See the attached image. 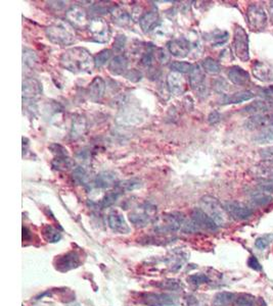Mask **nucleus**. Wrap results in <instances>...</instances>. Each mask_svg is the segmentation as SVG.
<instances>
[{
    "label": "nucleus",
    "mask_w": 273,
    "mask_h": 306,
    "mask_svg": "<svg viewBox=\"0 0 273 306\" xmlns=\"http://www.w3.org/2000/svg\"><path fill=\"white\" fill-rule=\"evenodd\" d=\"M60 65L74 74H91L95 68L94 57L83 47H72L64 51L60 57Z\"/></svg>",
    "instance_id": "nucleus-1"
},
{
    "label": "nucleus",
    "mask_w": 273,
    "mask_h": 306,
    "mask_svg": "<svg viewBox=\"0 0 273 306\" xmlns=\"http://www.w3.org/2000/svg\"><path fill=\"white\" fill-rule=\"evenodd\" d=\"M45 34L53 44L68 46L74 44L76 41V30L67 21L56 20L51 23L46 29Z\"/></svg>",
    "instance_id": "nucleus-2"
},
{
    "label": "nucleus",
    "mask_w": 273,
    "mask_h": 306,
    "mask_svg": "<svg viewBox=\"0 0 273 306\" xmlns=\"http://www.w3.org/2000/svg\"><path fill=\"white\" fill-rule=\"evenodd\" d=\"M202 209L216 223L218 226H225L231 222V216L227 213L222 204L212 196H204L200 199Z\"/></svg>",
    "instance_id": "nucleus-3"
},
{
    "label": "nucleus",
    "mask_w": 273,
    "mask_h": 306,
    "mask_svg": "<svg viewBox=\"0 0 273 306\" xmlns=\"http://www.w3.org/2000/svg\"><path fill=\"white\" fill-rule=\"evenodd\" d=\"M156 208L150 203H145L129 213V221L137 228H145L156 222Z\"/></svg>",
    "instance_id": "nucleus-4"
},
{
    "label": "nucleus",
    "mask_w": 273,
    "mask_h": 306,
    "mask_svg": "<svg viewBox=\"0 0 273 306\" xmlns=\"http://www.w3.org/2000/svg\"><path fill=\"white\" fill-rule=\"evenodd\" d=\"M90 39L97 43H108L111 39V29L109 23L100 17L90 20L87 29Z\"/></svg>",
    "instance_id": "nucleus-5"
},
{
    "label": "nucleus",
    "mask_w": 273,
    "mask_h": 306,
    "mask_svg": "<svg viewBox=\"0 0 273 306\" xmlns=\"http://www.w3.org/2000/svg\"><path fill=\"white\" fill-rule=\"evenodd\" d=\"M233 48L235 56L241 62L246 63L250 60L249 36L245 31V29L240 26H236L234 29Z\"/></svg>",
    "instance_id": "nucleus-6"
},
{
    "label": "nucleus",
    "mask_w": 273,
    "mask_h": 306,
    "mask_svg": "<svg viewBox=\"0 0 273 306\" xmlns=\"http://www.w3.org/2000/svg\"><path fill=\"white\" fill-rule=\"evenodd\" d=\"M267 21V13L260 4L253 3L249 5L247 9V24L252 31H263L266 28Z\"/></svg>",
    "instance_id": "nucleus-7"
},
{
    "label": "nucleus",
    "mask_w": 273,
    "mask_h": 306,
    "mask_svg": "<svg viewBox=\"0 0 273 306\" xmlns=\"http://www.w3.org/2000/svg\"><path fill=\"white\" fill-rule=\"evenodd\" d=\"M185 217L180 212H170L163 214L156 224V230L160 233L176 232L183 228Z\"/></svg>",
    "instance_id": "nucleus-8"
},
{
    "label": "nucleus",
    "mask_w": 273,
    "mask_h": 306,
    "mask_svg": "<svg viewBox=\"0 0 273 306\" xmlns=\"http://www.w3.org/2000/svg\"><path fill=\"white\" fill-rule=\"evenodd\" d=\"M190 85L193 91L198 97H206L208 94V86L206 81L205 70L198 65H194L190 72Z\"/></svg>",
    "instance_id": "nucleus-9"
},
{
    "label": "nucleus",
    "mask_w": 273,
    "mask_h": 306,
    "mask_svg": "<svg viewBox=\"0 0 273 306\" xmlns=\"http://www.w3.org/2000/svg\"><path fill=\"white\" fill-rule=\"evenodd\" d=\"M66 19L70 25L73 26L75 29H79V30L87 29L90 22V20H88L87 11L79 5L71 6L66 11Z\"/></svg>",
    "instance_id": "nucleus-10"
},
{
    "label": "nucleus",
    "mask_w": 273,
    "mask_h": 306,
    "mask_svg": "<svg viewBox=\"0 0 273 306\" xmlns=\"http://www.w3.org/2000/svg\"><path fill=\"white\" fill-rule=\"evenodd\" d=\"M224 207L232 218L236 221H246L253 215L254 211L245 203L238 201H227L224 203Z\"/></svg>",
    "instance_id": "nucleus-11"
},
{
    "label": "nucleus",
    "mask_w": 273,
    "mask_h": 306,
    "mask_svg": "<svg viewBox=\"0 0 273 306\" xmlns=\"http://www.w3.org/2000/svg\"><path fill=\"white\" fill-rule=\"evenodd\" d=\"M141 303L146 306H175L177 298L166 293H146L141 296Z\"/></svg>",
    "instance_id": "nucleus-12"
},
{
    "label": "nucleus",
    "mask_w": 273,
    "mask_h": 306,
    "mask_svg": "<svg viewBox=\"0 0 273 306\" xmlns=\"http://www.w3.org/2000/svg\"><path fill=\"white\" fill-rule=\"evenodd\" d=\"M80 255L76 251H70L63 255L57 256L55 259V269L62 272L76 269L80 266Z\"/></svg>",
    "instance_id": "nucleus-13"
},
{
    "label": "nucleus",
    "mask_w": 273,
    "mask_h": 306,
    "mask_svg": "<svg viewBox=\"0 0 273 306\" xmlns=\"http://www.w3.org/2000/svg\"><path fill=\"white\" fill-rule=\"evenodd\" d=\"M245 126L250 131H255V130L262 131L266 128H269L273 126V113L268 112V113H261V114H254L246 121Z\"/></svg>",
    "instance_id": "nucleus-14"
},
{
    "label": "nucleus",
    "mask_w": 273,
    "mask_h": 306,
    "mask_svg": "<svg viewBox=\"0 0 273 306\" xmlns=\"http://www.w3.org/2000/svg\"><path fill=\"white\" fill-rule=\"evenodd\" d=\"M192 220L195 223L199 230L203 229L210 232H216L219 227L202 208H195L193 210Z\"/></svg>",
    "instance_id": "nucleus-15"
},
{
    "label": "nucleus",
    "mask_w": 273,
    "mask_h": 306,
    "mask_svg": "<svg viewBox=\"0 0 273 306\" xmlns=\"http://www.w3.org/2000/svg\"><path fill=\"white\" fill-rule=\"evenodd\" d=\"M168 50L171 55L178 58H183L188 56L191 51V43L184 37L172 39L168 42Z\"/></svg>",
    "instance_id": "nucleus-16"
},
{
    "label": "nucleus",
    "mask_w": 273,
    "mask_h": 306,
    "mask_svg": "<svg viewBox=\"0 0 273 306\" xmlns=\"http://www.w3.org/2000/svg\"><path fill=\"white\" fill-rule=\"evenodd\" d=\"M108 224L113 231L120 234H128L130 232V228L127 225L124 215L117 209H114L109 213Z\"/></svg>",
    "instance_id": "nucleus-17"
},
{
    "label": "nucleus",
    "mask_w": 273,
    "mask_h": 306,
    "mask_svg": "<svg viewBox=\"0 0 273 306\" xmlns=\"http://www.w3.org/2000/svg\"><path fill=\"white\" fill-rule=\"evenodd\" d=\"M273 110V99H260L251 102L246 107L242 108V112L250 113V114H261V113H268L269 111Z\"/></svg>",
    "instance_id": "nucleus-18"
},
{
    "label": "nucleus",
    "mask_w": 273,
    "mask_h": 306,
    "mask_svg": "<svg viewBox=\"0 0 273 306\" xmlns=\"http://www.w3.org/2000/svg\"><path fill=\"white\" fill-rule=\"evenodd\" d=\"M252 71L254 77L261 82L273 81V69L264 62L255 61L252 65Z\"/></svg>",
    "instance_id": "nucleus-19"
},
{
    "label": "nucleus",
    "mask_w": 273,
    "mask_h": 306,
    "mask_svg": "<svg viewBox=\"0 0 273 306\" xmlns=\"http://www.w3.org/2000/svg\"><path fill=\"white\" fill-rule=\"evenodd\" d=\"M167 86L170 93L173 95H181L185 90V80L182 74L171 71L167 77Z\"/></svg>",
    "instance_id": "nucleus-20"
},
{
    "label": "nucleus",
    "mask_w": 273,
    "mask_h": 306,
    "mask_svg": "<svg viewBox=\"0 0 273 306\" xmlns=\"http://www.w3.org/2000/svg\"><path fill=\"white\" fill-rule=\"evenodd\" d=\"M42 93V86L40 82L34 78H27L23 81V98L35 99Z\"/></svg>",
    "instance_id": "nucleus-21"
},
{
    "label": "nucleus",
    "mask_w": 273,
    "mask_h": 306,
    "mask_svg": "<svg viewBox=\"0 0 273 306\" xmlns=\"http://www.w3.org/2000/svg\"><path fill=\"white\" fill-rule=\"evenodd\" d=\"M227 77L233 84L236 86H246L250 83V74L242 68L234 66L227 71Z\"/></svg>",
    "instance_id": "nucleus-22"
},
{
    "label": "nucleus",
    "mask_w": 273,
    "mask_h": 306,
    "mask_svg": "<svg viewBox=\"0 0 273 306\" xmlns=\"http://www.w3.org/2000/svg\"><path fill=\"white\" fill-rule=\"evenodd\" d=\"M106 92V83L102 77H95L88 85L87 93L89 99L93 102H99Z\"/></svg>",
    "instance_id": "nucleus-23"
},
{
    "label": "nucleus",
    "mask_w": 273,
    "mask_h": 306,
    "mask_svg": "<svg viewBox=\"0 0 273 306\" xmlns=\"http://www.w3.org/2000/svg\"><path fill=\"white\" fill-rule=\"evenodd\" d=\"M128 58L123 54H117L113 57L111 62L109 63V70L114 76H121L125 75L127 72L128 68Z\"/></svg>",
    "instance_id": "nucleus-24"
},
{
    "label": "nucleus",
    "mask_w": 273,
    "mask_h": 306,
    "mask_svg": "<svg viewBox=\"0 0 273 306\" xmlns=\"http://www.w3.org/2000/svg\"><path fill=\"white\" fill-rule=\"evenodd\" d=\"M118 184V176L116 172L108 170L98 173L94 179V186L100 189H109Z\"/></svg>",
    "instance_id": "nucleus-25"
},
{
    "label": "nucleus",
    "mask_w": 273,
    "mask_h": 306,
    "mask_svg": "<svg viewBox=\"0 0 273 306\" xmlns=\"http://www.w3.org/2000/svg\"><path fill=\"white\" fill-rule=\"evenodd\" d=\"M160 23V14L159 12H156L155 10L146 12L143 16H141L139 20V26L141 28V30L145 33H149L156 27L159 25Z\"/></svg>",
    "instance_id": "nucleus-26"
},
{
    "label": "nucleus",
    "mask_w": 273,
    "mask_h": 306,
    "mask_svg": "<svg viewBox=\"0 0 273 306\" xmlns=\"http://www.w3.org/2000/svg\"><path fill=\"white\" fill-rule=\"evenodd\" d=\"M112 14V19L114 21V23L120 26V27H130L132 26V14L129 13L127 10H125L124 8L120 7V6H115L114 9L111 12Z\"/></svg>",
    "instance_id": "nucleus-27"
},
{
    "label": "nucleus",
    "mask_w": 273,
    "mask_h": 306,
    "mask_svg": "<svg viewBox=\"0 0 273 306\" xmlns=\"http://www.w3.org/2000/svg\"><path fill=\"white\" fill-rule=\"evenodd\" d=\"M252 174L256 180H264L273 177V162L263 160V162L252 168Z\"/></svg>",
    "instance_id": "nucleus-28"
},
{
    "label": "nucleus",
    "mask_w": 273,
    "mask_h": 306,
    "mask_svg": "<svg viewBox=\"0 0 273 306\" xmlns=\"http://www.w3.org/2000/svg\"><path fill=\"white\" fill-rule=\"evenodd\" d=\"M86 130H87L86 119L82 115H75V118H73V122H72L70 137L73 140L80 139L85 135Z\"/></svg>",
    "instance_id": "nucleus-29"
},
{
    "label": "nucleus",
    "mask_w": 273,
    "mask_h": 306,
    "mask_svg": "<svg viewBox=\"0 0 273 306\" xmlns=\"http://www.w3.org/2000/svg\"><path fill=\"white\" fill-rule=\"evenodd\" d=\"M255 97V94L250 90H243L239 92H235L232 95H225L222 100L221 104H238L241 102L249 101Z\"/></svg>",
    "instance_id": "nucleus-30"
},
{
    "label": "nucleus",
    "mask_w": 273,
    "mask_h": 306,
    "mask_svg": "<svg viewBox=\"0 0 273 306\" xmlns=\"http://www.w3.org/2000/svg\"><path fill=\"white\" fill-rule=\"evenodd\" d=\"M51 165H52V168L56 170L67 171L71 170L72 168H74L75 163L70 156H60V157H54Z\"/></svg>",
    "instance_id": "nucleus-31"
},
{
    "label": "nucleus",
    "mask_w": 273,
    "mask_h": 306,
    "mask_svg": "<svg viewBox=\"0 0 273 306\" xmlns=\"http://www.w3.org/2000/svg\"><path fill=\"white\" fill-rule=\"evenodd\" d=\"M42 235L49 243H56L62 239L61 232L51 225H45L42 228Z\"/></svg>",
    "instance_id": "nucleus-32"
},
{
    "label": "nucleus",
    "mask_w": 273,
    "mask_h": 306,
    "mask_svg": "<svg viewBox=\"0 0 273 306\" xmlns=\"http://www.w3.org/2000/svg\"><path fill=\"white\" fill-rule=\"evenodd\" d=\"M273 201V197L266 192L258 191L254 192L251 196V202L256 206H266Z\"/></svg>",
    "instance_id": "nucleus-33"
},
{
    "label": "nucleus",
    "mask_w": 273,
    "mask_h": 306,
    "mask_svg": "<svg viewBox=\"0 0 273 306\" xmlns=\"http://www.w3.org/2000/svg\"><path fill=\"white\" fill-rule=\"evenodd\" d=\"M141 186V182L137 179H131V180H125L122 182H118V184L115 186V189H117L121 193L133 191L135 189H138Z\"/></svg>",
    "instance_id": "nucleus-34"
},
{
    "label": "nucleus",
    "mask_w": 273,
    "mask_h": 306,
    "mask_svg": "<svg viewBox=\"0 0 273 306\" xmlns=\"http://www.w3.org/2000/svg\"><path fill=\"white\" fill-rule=\"evenodd\" d=\"M234 300H235L234 294L229 292H220L215 295L213 304L214 306H228L233 302H234Z\"/></svg>",
    "instance_id": "nucleus-35"
},
{
    "label": "nucleus",
    "mask_w": 273,
    "mask_h": 306,
    "mask_svg": "<svg viewBox=\"0 0 273 306\" xmlns=\"http://www.w3.org/2000/svg\"><path fill=\"white\" fill-rule=\"evenodd\" d=\"M202 68L206 72H208V74H212V75L219 74V72L221 71L220 64L217 61H215L212 57L205 58V60L202 62Z\"/></svg>",
    "instance_id": "nucleus-36"
},
{
    "label": "nucleus",
    "mask_w": 273,
    "mask_h": 306,
    "mask_svg": "<svg viewBox=\"0 0 273 306\" xmlns=\"http://www.w3.org/2000/svg\"><path fill=\"white\" fill-rule=\"evenodd\" d=\"M254 141L258 144H268L273 142V126L262 130L259 134L254 137Z\"/></svg>",
    "instance_id": "nucleus-37"
},
{
    "label": "nucleus",
    "mask_w": 273,
    "mask_h": 306,
    "mask_svg": "<svg viewBox=\"0 0 273 306\" xmlns=\"http://www.w3.org/2000/svg\"><path fill=\"white\" fill-rule=\"evenodd\" d=\"M193 67H194V65H192L190 63H186V62L175 61V62H172L170 64V68L172 69V71L179 72V74H188V72L190 74L193 69Z\"/></svg>",
    "instance_id": "nucleus-38"
},
{
    "label": "nucleus",
    "mask_w": 273,
    "mask_h": 306,
    "mask_svg": "<svg viewBox=\"0 0 273 306\" xmlns=\"http://www.w3.org/2000/svg\"><path fill=\"white\" fill-rule=\"evenodd\" d=\"M112 58V50L111 49H104L100 52H98L94 56V63H95V68H102L107 63L111 62Z\"/></svg>",
    "instance_id": "nucleus-39"
},
{
    "label": "nucleus",
    "mask_w": 273,
    "mask_h": 306,
    "mask_svg": "<svg viewBox=\"0 0 273 306\" xmlns=\"http://www.w3.org/2000/svg\"><path fill=\"white\" fill-rule=\"evenodd\" d=\"M121 194L122 193L120 191H118L117 189H115L114 191H111L105 195V197L102 199V201H100V205H102V207H104V208L112 206L113 204L118 200V198L121 196Z\"/></svg>",
    "instance_id": "nucleus-40"
},
{
    "label": "nucleus",
    "mask_w": 273,
    "mask_h": 306,
    "mask_svg": "<svg viewBox=\"0 0 273 306\" xmlns=\"http://www.w3.org/2000/svg\"><path fill=\"white\" fill-rule=\"evenodd\" d=\"M228 37H229V35L225 31H216V32H214L212 37H211L212 44L214 46H221V45L224 44V43L227 42Z\"/></svg>",
    "instance_id": "nucleus-41"
},
{
    "label": "nucleus",
    "mask_w": 273,
    "mask_h": 306,
    "mask_svg": "<svg viewBox=\"0 0 273 306\" xmlns=\"http://www.w3.org/2000/svg\"><path fill=\"white\" fill-rule=\"evenodd\" d=\"M255 297L250 294H240L234 300L235 306H254L255 305Z\"/></svg>",
    "instance_id": "nucleus-42"
},
{
    "label": "nucleus",
    "mask_w": 273,
    "mask_h": 306,
    "mask_svg": "<svg viewBox=\"0 0 273 306\" xmlns=\"http://www.w3.org/2000/svg\"><path fill=\"white\" fill-rule=\"evenodd\" d=\"M36 61H37L36 53L33 50H31V49L24 48V50H23V62H24V65H26L28 67H33L34 64L36 63Z\"/></svg>",
    "instance_id": "nucleus-43"
},
{
    "label": "nucleus",
    "mask_w": 273,
    "mask_h": 306,
    "mask_svg": "<svg viewBox=\"0 0 273 306\" xmlns=\"http://www.w3.org/2000/svg\"><path fill=\"white\" fill-rule=\"evenodd\" d=\"M73 179L75 180V182L85 185L86 182H87V179H88L87 171H86L85 169L82 167L76 168L73 171Z\"/></svg>",
    "instance_id": "nucleus-44"
},
{
    "label": "nucleus",
    "mask_w": 273,
    "mask_h": 306,
    "mask_svg": "<svg viewBox=\"0 0 273 306\" xmlns=\"http://www.w3.org/2000/svg\"><path fill=\"white\" fill-rule=\"evenodd\" d=\"M258 188L260 189V191L271 193L273 192V177L264 179V180H257Z\"/></svg>",
    "instance_id": "nucleus-45"
},
{
    "label": "nucleus",
    "mask_w": 273,
    "mask_h": 306,
    "mask_svg": "<svg viewBox=\"0 0 273 306\" xmlns=\"http://www.w3.org/2000/svg\"><path fill=\"white\" fill-rule=\"evenodd\" d=\"M126 37L122 34H119L115 38L114 45H113V50L116 53H122V51L125 48L126 45Z\"/></svg>",
    "instance_id": "nucleus-46"
},
{
    "label": "nucleus",
    "mask_w": 273,
    "mask_h": 306,
    "mask_svg": "<svg viewBox=\"0 0 273 306\" xmlns=\"http://www.w3.org/2000/svg\"><path fill=\"white\" fill-rule=\"evenodd\" d=\"M49 150L51 151L52 154H54L55 157H60V156H69V152L68 150L62 146V145L60 144H56V143H52L49 145Z\"/></svg>",
    "instance_id": "nucleus-47"
},
{
    "label": "nucleus",
    "mask_w": 273,
    "mask_h": 306,
    "mask_svg": "<svg viewBox=\"0 0 273 306\" xmlns=\"http://www.w3.org/2000/svg\"><path fill=\"white\" fill-rule=\"evenodd\" d=\"M273 240V235H265L262 237H259L255 241V245L258 249L264 250L265 248L269 246L271 241Z\"/></svg>",
    "instance_id": "nucleus-48"
},
{
    "label": "nucleus",
    "mask_w": 273,
    "mask_h": 306,
    "mask_svg": "<svg viewBox=\"0 0 273 306\" xmlns=\"http://www.w3.org/2000/svg\"><path fill=\"white\" fill-rule=\"evenodd\" d=\"M114 7L115 6L112 5L110 2H97L96 4L93 5V10L95 12L108 13V12H112Z\"/></svg>",
    "instance_id": "nucleus-49"
},
{
    "label": "nucleus",
    "mask_w": 273,
    "mask_h": 306,
    "mask_svg": "<svg viewBox=\"0 0 273 306\" xmlns=\"http://www.w3.org/2000/svg\"><path fill=\"white\" fill-rule=\"evenodd\" d=\"M125 77L129 81L136 83L142 79V74H141V71H139L138 69H130V70H127Z\"/></svg>",
    "instance_id": "nucleus-50"
},
{
    "label": "nucleus",
    "mask_w": 273,
    "mask_h": 306,
    "mask_svg": "<svg viewBox=\"0 0 273 306\" xmlns=\"http://www.w3.org/2000/svg\"><path fill=\"white\" fill-rule=\"evenodd\" d=\"M190 282L194 285H200L209 282L208 276L203 274V273H196V274H193L190 276Z\"/></svg>",
    "instance_id": "nucleus-51"
},
{
    "label": "nucleus",
    "mask_w": 273,
    "mask_h": 306,
    "mask_svg": "<svg viewBox=\"0 0 273 306\" xmlns=\"http://www.w3.org/2000/svg\"><path fill=\"white\" fill-rule=\"evenodd\" d=\"M259 153H260L261 158H263V160H269V162H273V146L263 148L260 150Z\"/></svg>",
    "instance_id": "nucleus-52"
},
{
    "label": "nucleus",
    "mask_w": 273,
    "mask_h": 306,
    "mask_svg": "<svg viewBox=\"0 0 273 306\" xmlns=\"http://www.w3.org/2000/svg\"><path fill=\"white\" fill-rule=\"evenodd\" d=\"M162 284H163L162 285L163 288L168 289V290H173V291H176L180 287V284L177 281H174V280L162 282Z\"/></svg>",
    "instance_id": "nucleus-53"
},
{
    "label": "nucleus",
    "mask_w": 273,
    "mask_h": 306,
    "mask_svg": "<svg viewBox=\"0 0 273 306\" xmlns=\"http://www.w3.org/2000/svg\"><path fill=\"white\" fill-rule=\"evenodd\" d=\"M248 266L255 271H261L262 270V266L260 265V262L258 261V259L254 256H250V258L248 260Z\"/></svg>",
    "instance_id": "nucleus-54"
},
{
    "label": "nucleus",
    "mask_w": 273,
    "mask_h": 306,
    "mask_svg": "<svg viewBox=\"0 0 273 306\" xmlns=\"http://www.w3.org/2000/svg\"><path fill=\"white\" fill-rule=\"evenodd\" d=\"M49 4L50 8H54L55 11H60L65 8L66 2L65 1H49L47 2Z\"/></svg>",
    "instance_id": "nucleus-55"
},
{
    "label": "nucleus",
    "mask_w": 273,
    "mask_h": 306,
    "mask_svg": "<svg viewBox=\"0 0 273 306\" xmlns=\"http://www.w3.org/2000/svg\"><path fill=\"white\" fill-rule=\"evenodd\" d=\"M208 121H209V123L212 124V125L218 123V122L220 121V114H219L217 111H212V112L209 114Z\"/></svg>",
    "instance_id": "nucleus-56"
},
{
    "label": "nucleus",
    "mask_w": 273,
    "mask_h": 306,
    "mask_svg": "<svg viewBox=\"0 0 273 306\" xmlns=\"http://www.w3.org/2000/svg\"><path fill=\"white\" fill-rule=\"evenodd\" d=\"M31 232L28 230V228L27 227H23V240L24 241H28V240H30V238H31Z\"/></svg>",
    "instance_id": "nucleus-57"
},
{
    "label": "nucleus",
    "mask_w": 273,
    "mask_h": 306,
    "mask_svg": "<svg viewBox=\"0 0 273 306\" xmlns=\"http://www.w3.org/2000/svg\"><path fill=\"white\" fill-rule=\"evenodd\" d=\"M188 306H197V301L195 297L190 296L188 298Z\"/></svg>",
    "instance_id": "nucleus-58"
},
{
    "label": "nucleus",
    "mask_w": 273,
    "mask_h": 306,
    "mask_svg": "<svg viewBox=\"0 0 273 306\" xmlns=\"http://www.w3.org/2000/svg\"><path fill=\"white\" fill-rule=\"evenodd\" d=\"M269 13H270V19H271V23L273 24V1L269 2Z\"/></svg>",
    "instance_id": "nucleus-59"
},
{
    "label": "nucleus",
    "mask_w": 273,
    "mask_h": 306,
    "mask_svg": "<svg viewBox=\"0 0 273 306\" xmlns=\"http://www.w3.org/2000/svg\"><path fill=\"white\" fill-rule=\"evenodd\" d=\"M74 306H78V305H74Z\"/></svg>",
    "instance_id": "nucleus-60"
}]
</instances>
